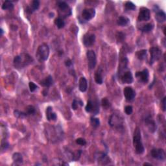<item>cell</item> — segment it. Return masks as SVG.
Here are the masks:
<instances>
[{
	"label": "cell",
	"mask_w": 166,
	"mask_h": 166,
	"mask_svg": "<svg viewBox=\"0 0 166 166\" xmlns=\"http://www.w3.org/2000/svg\"><path fill=\"white\" fill-rule=\"evenodd\" d=\"M34 62L33 57L28 53H22L16 56L13 60V65L17 70H22Z\"/></svg>",
	"instance_id": "6da1fadb"
},
{
	"label": "cell",
	"mask_w": 166,
	"mask_h": 166,
	"mask_svg": "<svg viewBox=\"0 0 166 166\" xmlns=\"http://www.w3.org/2000/svg\"><path fill=\"white\" fill-rule=\"evenodd\" d=\"M133 145L135 148V151L137 154H142L144 153L145 149L142 143L141 131L139 127H136L134 131Z\"/></svg>",
	"instance_id": "7a4b0ae2"
},
{
	"label": "cell",
	"mask_w": 166,
	"mask_h": 166,
	"mask_svg": "<svg viewBox=\"0 0 166 166\" xmlns=\"http://www.w3.org/2000/svg\"><path fill=\"white\" fill-rule=\"evenodd\" d=\"M49 55V47L46 44H42L38 46L36 57L39 62H43L48 59Z\"/></svg>",
	"instance_id": "3957f363"
},
{
	"label": "cell",
	"mask_w": 166,
	"mask_h": 166,
	"mask_svg": "<svg viewBox=\"0 0 166 166\" xmlns=\"http://www.w3.org/2000/svg\"><path fill=\"white\" fill-rule=\"evenodd\" d=\"M108 124L112 128L117 130H121L123 129L124 121L122 116L120 114H113L110 117L108 120Z\"/></svg>",
	"instance_id": "277c9868"
},
{
	"label": "cell",
	"mask_w": 166,
	"mask_h": 166,
	"mask_svg": "<svg viewBox=\"0 0 166 166\" xmlns=\"http://www.w3.org/2000/svg\"><path fill=\"white\" fill-rule=\"evenodd\" d=\"M150 54V64L152 65L155 62H157L161 58L162 56V50L158 47H152L149 49Z\"/></svg>",
	"instance_id": "5b68a950"
},
{
	"label": "cell",
	"mask_w": 166,
	"mask_h": 166,
	"mask_svg": "<svg viewBox=\"0 0 166 166\" xmlns=\"http://www.w3.org/2000/svg\"><path fill=\"white\" fill-rule=\"evenodd\" d=\"M95 158L100 165H108L111 162L110 158L104 152H97L95 154Z\"/></svg>",
	"instance_id": "8992f818"
},
{
	"label": "cell",
	"mask_w": 166,
	"mask_h": 166,
	"mask_svg": "<svg viewBox=\"0 0 166 166\" xmlns=\"http://www.w3.org/2000/svg\"><path fill=\"white\" fill-rule=\"evenodd\" d=\"M86 57H87L89 68L90 70H93L96 67L97 64V58L95 52L93 50H88L86 53Z\"/></svg>",
	"instance_id": "52a82bcc"
},
{
	"label": "cell",
	"mask_w": 166,
	"mask_h": 166,
	"mask_svg": "<svg viewBox=\"0 0 166 166\" xmlns=\"http://www.w3.org/2000/svg\"><path fill=\"white\" fill-rule=\"evenodd\" d=\"M150 154L153 158L157 160L161 161L165 160V150L162 149H152L150 151Z\"/></svg>",
	"instance_id": "ba28073f"
},
{
	"label": "cell",
	"mask_w": 166,
	"mask_h": 166,
	"mask_svg": "<svg viewBox=\"0 0 166 166\" xmlns=\"http://www.w3.org/2000/svg\"><path fill=\"white\" fill-rule=\"evenodd\" d=\"M150 12L149 9H148L146 7H142L140 9L138 14V19L140 22H144V21H148L150 20Z\"/></svg>",
	"instance_id": "9c48e42d"
},
{
	"label": "cell",
	"mask_w": 166,
	"mask_h": 166,
	"mask_svg": "<svg viewBox=\"0 0 166 166\" xmlns=\"http://www.w3.org/2000/svg\"><path fill=\"white\" fill-rule=\"evenodd\" d=\"M96 41V36L94 34L86 33L84 35L83 38V42L86 47H90L93 45Z\"/></svg>",
	"instance_id": "30bf717a"
},
{
	"label": "cell",
	"mask_w": 166,
	"mask_h": 166,
	"mask_svg": "<svg viewBox=\"0 0 166 166\" xmlns=\"http://www.w3.org/2000/svg\"><path fill=\"white\" fill-rule=\"evenodd\" d=\"M135 76L136 77V78L138 79L140 82L146 84L148 81H149V71H148L147 69H144V70L142 71H138V72H136V74H135Z\"/></svg>",
	"instance_id": "8fae6325"
},
{
	"label": "cell",
	"mask_w": 166,
	"mask_h": 166,
	"mask_svg": "<svg viewBox=\"0 0 166 166\" xmlns=\"http://www.w3.org/2000/svg\"><path fill=\"white\" fill-rule=\"evenodd\" d=\"M145 123L149 132L153 133V132L156 131V130H157V125H156V123L154 121V119L152 118L151 116L149 115V116L145 117Z\"/></svg>",
	"instance_id": "7c38bea8"
},
{
	"label": "cell",
	"mask_w": 166,
	"mask_h": 166,
	"mask_svg": "<svg viewBox=\"0 0 166 166\" xmlns=\"http://www.w3.org/2000/svg\"><path fill=\"white\" fill-rule=\"evenodd\" d=\"M96 15V11L93 8H89L84 9L82 12V17L83 18L86 20V21H89V20L94 18Z\"/></svg>",
	"instance_id": "4fadbf2b"
},
{
	"label": "cell",
	"mask_w": 166,
	"mask_h": 166,
	"mask_svg": "<svg viewBox=\"0 0 166 166\" xmlns=\"http://www.w3.org/2000/svg\"><path fill=\"white\" fill-rule=\"evenodd\" d=\"M124 96L127 101H132L136 96V92L133 88L130 86H127L123 90Z\"/></svg>",
	"instance_id": "5bb4252c"
},
{
	"label": "cell",
	"mask_w": 166,
	"mask_h": 166,
	"mask_svg": "<svg viewBox=\"0 0 166 166\" xmlns=\"http://www.w3.org/2000/svg\"><path fill=\"white\" fill-rule=\"evenodd\" d=\"M121 80L123 84H131L133 82V76L131 71L125 72L121 77Z\"/></svg>",
	"instance_id": "9a60e30c"
},
{
	"label": "cell",
	"mask_w": 166,
	"mask_h": 166,
	"mask_svg": "<svg viewBox=\"0 0 166 166\" xmlns=\"http://www.w3.org/2000/svg\"><path fill=\"white\" fill-rule=\"evenodd\" d=\"M57 5L58 7L61 11H63L64 12H65L67 16L68 15H70L71 14V9L70 8V7L68 6V5L67 3H66L65 1H57Z\"/></svg>",
	"instance_id": "2e32d148"
},
{
	"label": "cell",
	"mask_w": 166,
	"mask_h": 166,
	"mask_svg": "<svg viewBox=\"0 0 166 166\" xmlns=\"http://www.w3.org/2000/svg\"><path fill=\"white\" fill-rule=\"evenodd\" d=\"M40 7V1L38 0H34L33 1L29 6H28L26 8V12L28 14H32L33 12L37 11Z\"/></svg>",
	"instance_id": "e0dca14e"
},
{
	"label": "cell",
	"mask_w": 166,
	"mask_h": 166,
	"mask_svg": "<svg viewBox=\"0 0 166 166\" xmlns=\"http://www.w3.org/2000/svg\"><path fill=\"white\" fill-rule=\"evenodd\" d=\"M45 116L48 121H55L57 119V115L53 110V108L51 106H48L45 110Z\"/></svg>",
	"instance_id": "ac0fdd59"
},
{
	"label": "cell",
	"mask_w": 166,
	"mask_h": 166,
	"mask_svg": "<svg viewBox=\"0 0 166 166\" xmlns=\"http://www.w3.org/2000/svg\"><path fill=\"white\" fill-rule=\"evenodd\" d=\"M79 88L81 92H85L88 88V82L84 77L80 78L79 81Z\"/></svg>",
	"instance_id": "d6986e66"
},
{
	"label": "cell",
	"mask_w": 166,
	"mask_h": 166,
	"mask_svg": "<svg viewBox=\"0 0 166 166\" xmlns=\"http://www.w3.org/2000/svg\"><path fill=\"white\" fill-rule=\"evenodd\" d=\"M155 18L158 23H163L166 20V15L165 13L162 10H158L155 11Z\"/></svg>",
	"instance_id": "ffe728a7"
},
{
	"label": "cell",
	"mask_w": 166,
	"mask_h": 166,
	"mask_svg": "<svg viewBox=\"0 0 166 166\" xmlns=\"http://www.w3.org/2000/svg\"><path fill=\"white\" fill-rule=\"evenodd\" d=\"M103 69L99 68L98 69L95 73V81L97 84L98 85H102L103 83Z\"/></svg>",
	"instance_id": "44dd1931"
},
{
	"label": "cell",
	"mask_w": 166,
	"mask_h": 166,
	"mask_svg": "<svg viewBox=\"0 0 166 166\" xmlns=\"http://www.w3.org/2000/svg\"><path fill=\"white\" fill-rule=\"evenodd\" d=\"M40 84L42 86L45 88H49L51 86L53 85V80L51 75H48L46 78L43 79L40 82Z\"/></svg>",
	"instance_id": "7402d4cb"
},
{
	"label": "cell",
	"mask_w": 166,
	"mask_h": 166,
	"mask_svg": "<svg viewBox=\"0 0 166 166\" xmlns=\"http://www.w3.org/2000/svg\"><path fill=\"white\" fill-rule=\"evenodd\" d=\"M12 160L14 161V163L16 165H20L23 163V157L22 154L20 152H15L12 155Z\"/></svg>",
	"instance_id": "603a6c76"
},
{
	"label": "cell",
	"mask_w": 166,
	"mask_h": 166,
	"mask_svg": "<svg viewBox=\"0 0 166 166\" xmlns=\"http://www.w3.org/2000/svg\"><path fill=\"white\" fill-rule=\"evenodd\" d=\"M129 23V19L125 16H119L117 20V25H119L120 26L122 27L126 26Z\"/></svg>",
	"instance_id": "cb8c5ba5"
},
{
	"label": "cell",
	"mask_w": 166,
	"mask_h": 166,
	"mask_svg": "<svg viewBox=\"0 0 166 166\" xmlns=\"http://www.w3.org/2000/svg\"><path fill=\"white\" fill-rule=\"evenodd\" d=\"M154 28V25L152 23H148V24L143 25L142 27L140 28V30L144 33H149Z\"/></svg>",
	"instance_id": "d4e9b609"
},
{
	"label": "cell",
	"mask_w": 166,
	"mask_h": 166,
	"mask_svg": "<svg viewBox=\"0 0 166 166\" xmlns=\"http://www.w3.org/2000/svg\"><path fill=\"white\" fill-rule=\"evenodd\" d=\"M136 55L137 58L140 60H144L147 57V50L146 49H142L138 51L136 53Z\"/></svg>",
	"instance_id": "484cf974"
},
{
	"label": "cell",
	"mask_w": 166,
	"mask_h": 166,
	"mask_svg": "<svg viewBox=\"0 0 166 166\" xmlns=\"http://www.w3.org/2000/svg\"><path fill=\"white\" fill-rule=\"evenodd\" d=\"M14 9V5L11 1H5L2 5V9L3 10H12Z\"/></svg>",
	"instance_id": "4316f807"
},
{
	"label": "cell",
	"mask_w": 166,
	"mask_h": 166,
	"mask_svg": "<svg viewBox=\"0 0 166 166\" xmlns=\"http://www.w3.org/2000/svg\"><path fill=\"white\" fill-rule=\"evenodd\" d=\"M55 24L56 25L58 29H62L65 25V23L63 19L61 18H56L55 20Z\"/></svg>",
	"instance_id": "83f0119b"
},
{
	"label": "cell",
	"mask_w": 166,
	"mask_h": 166,
	"mask_svg": "<svg viewBox=\"0 0 166 166\" xmlns=\"http://www.w3.org/2000/svg\"><path fill=\"white\" fill-rule=\"evenodd\" d=\"M25 113L27 116H31V115H34L36 112L35 108L33 105H29L25 108Z\"/></svg>",
	"instance_id": "f1b7e54d"
},
{
	"label": "cell",
	"mask_w": 166,
	"mask_h": 166,
	"mask_svg": "<svg viewBox=\"0 0 166 166\" xmlns=\"http://www.w3.org/2000/svg\"><path fill=\"white\" fill-rule=\"evenodd\" d=\"M94 106H95V104L91 101L89 100L87 102V104H86V106L85 107L86 111L87 112H92L94 108Z\"/></svg>",
	"instance_id": "f546056e"
},
{
	"label": "cell",
	"mask_w": 166,
	"mask_h": 166,
	"mask_svg": "<svg viewBox=\"0 0 166 166\" xmlns=\"http://www.w3.org/2000/svg\"><path fill=\"white\" fill-rule=\"evenodd\" d=\"M9 147V142H7V140L5 138H2L1 142V149L2 151H5L7 149H8Z\"/></svg>",
	"instance_id": "4dcf8cb0"
},
{
	"label": "cell",
	"mask_w": 166,
	"mask_h": 166,
	"mask_svg": "<svg viewBox=\"0 0 166 166\" xmlns=\"http://www.w3.org/2000/svg\"><path fill=\"white\" fill-rule=\"evenodd\" d=\"M125 7L127 11H134L136 9V5L131 1H127L125 4Z\"/></svg>",
	"instance_id": "1f68e13d"
},
{
	"label": "cell",
	"mask_w": 166,
	"mask_h": 166,
	"mask_svg": "<svg viewBox=\"0 0 166 166\" xmlns=\"http://www.w3.org/2000/svg\"><path fill=\"white\" fill-rule=\"evenodd\" d=\"M90 122L91 125H92V127H94V128H97V127H98L99 126V125H100V121H99V119L94 117H91Z\"/></svg>",
	"instance_id": "d6a6232c"
},
{
	"label": "cell",
	"mask_w": 166,
	"mask_h": 166,
	"mask_svg": "<svg viewBox=\"0 0 166 166\" xmlns=\"http://www.w3.org/2000/svg\"><path fill=\"white\" fill-rule=\"evenodd\" d=\"M14 116L18 117V118H24V117L27 116V115L25 112H20L19 110H17L14 111Z\"/></svg>",
	"instance_id": "836d02e7"
},
{
	"label": "cell",
	"mask_w": 166,
	"mask_h": 166,
	"mask_svg": "<svg viewBox=\"0 0 166 166\" xmlns=\"http://www.w3.org/2000/svg\"><path fill=\"white\" fill-rule=\"evenodd\" d=\"M101 104L104 108H108L110 106V103L106 98H103L101 100Z\"/></svg>",
	"instance_id": "e575fe53"
},
{
	"label": "cell",
	"mask_w": 166,
	"mask_h": 166,
	"mask_svg": "<svg viewBox=\"0 0 166 166\" xmlns=\"http://www.w3.org/2000/svg\"><path fill=\"white\" fill-rule=\"evenodd\" d=\"M116 38L117 40L119 42H122L123 41L125 40V35L124 33H123L121 32H118L116 35Z\"/></svg>",
	"instance_id": "d590c367"
},
{
	"label": "cell",
	"mask_w": 166,
	"mask_h": 166,
	"mask_svg": "<svg viewBox=\"0 0 166 166\" xmlns=\"http://www.w3.org/2000/svg\"><path fill=\"white\" fill-rule=\"evenodd\" d=\"M75 142L77 144L82 145V146H85V145H86V141L83 138H79L75 140Z\"/></svg>",
	"instance_id": "8d00e7d4"
},
{
	"label": "cell",
	"mask_w": 166,
	"mask_h": 166,
	"mask_svg": "<svg viewBox=\"0 0 166 166\" xmlns=\"http://www.w3.org/2000/svg\"><path fill=\"white\" fill-rule=\"evenodd\" d=\"M29 86L30 91H31V92H34L35 90H37L38 89V86L36 85L34 83H33V82H30L29 83Z\"/></svg>",
	"instance_id": "74e56055"
},
{
	"label": "cell",
	"mask_w": 166,
	"mask_h": 166,
	"mask_svg": "<svg viewBox=\"0 0 166 166\" xmlns=\"http://www.w3.org/2000/svg\"><path fill=\"white\" fill-rule=\"evenodd\" d=\"M132 111H133V108H132V106L131 105H127L125 108V112L126 114L127 115H131L132 113Z\"/></svg>",
	"instance_id": "f35d334b"
},
{
	"label": "cell",
	"mask_w": 166,
	"mask_h": 166,
	"mask_svg": "<svg viewBox=\"0 0 166 166\" xmlns=\"http://www.w3.org/2000/svg\"><path fill=\"white\" fill-rule=\"evenodd\" d=\"M78 105H79V101H77L76 99H74L72 102V104H71V107L73 110H77L78 108Z\"/></svg>",
	"instance_id": "ab89813d"
},
{
	"label": "cell",
	"mask_w": 166,
	"mask_h": 166,
	"mask_svg": "<svg viewBox=\"0 0 166 166\" xmlns=\"http://www.w3.org/2000/svg\"><path fill=\"white\" fill-rule=\"evenodd\" d=\"M65 65L66 67H68V68L71 67L73 65L72 61H71L70 59H67L65 61Z\"/></svg>",
	"instance_id": "60d3db41"
},
{
	"label": "cell",
	"mask_w": 166,
	"mask_h": 166,
	"mask_svg": "<svg viewBox=\"0 0 166 166\" xmlns=\"http://www.w3.org/2000/svg\"><path fill=\"white\" fill-rule=\"evenodd\" d=\"M165 101H166V98L164 97V98H163V100L162 101V109H163V111H165V108H166V106H165Z\"/></svg>",
	"instance_id": "b9f144b4"
},
{
	"label": "cell",
	"mask_w": 166,
	"mask_h": 166,
	"mask_svg": "<svg viewBox=\"0 0 166 166\" xmlns=\"http://www.w3.org/2000/svg\"><path fill=\"white\" fill-rule=\"evenodd\" d=\"M43 95H44V96H46L47 95V91L46 90L43 91Z\"/></svg>",
	"instance_id": "7bdbcfd3"
},
{
	"label": "cell",
	"mask_w": 166,
	"mask_h": 166,
	"mask_svg": "<svg viewBox=\"0 0 166 166\" xmlns=\"http://www.w3.org/2000/svg\"><path fill=\"white\" fill-rule=\"evenodd\" d=\"M144 165H150V166H151L152 165L151 163H147V162H145L144 163Z\"/></svg>",
	"instance_id": "ee69618b"
},
{
	"label": "cell",
	"mask_w": 166,
	"mask_h": 166,
	"mask_svg": "<svg viewBox=\"0 0 166 166\" xmlns=\"http://www.w3.org/2000/svg\"><path fill=\"white\" fill-rule=\"evenodd\" d=\"M49 15H50V16H49L50 18H53V16H54V13H53V12H51V13L49 14Z\"/></svg>",
	"instance_id": "f6af8a7d"
},
{
	"label": "cell",
	"mask_w": 166,
	"mask_h": 166,
	"mask_svg": "<svg viewBox=\"0 0 166 166\" xmlns=\"http://www.w3.org/2000/svg\"><path fill=\"white\" fill-rule=\"evenodd\" d=\"M0 30H1V31H0V32H1V36H2L3 34V30L2 29H0Z\"/></svg>",
	"instance_id": "bcb514c9"
}]
</instances>
